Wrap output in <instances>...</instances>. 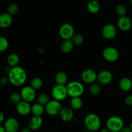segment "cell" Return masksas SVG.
<instances>
[{"label": "cell", "instance_id": "cell-1", "mask_svg": "<svg viewBox=\"0 0 132 132\" xmlns=\"http://www.w3.org/2000/svg\"><path fill=\"white\" fill-rule=\"evenodd\" d=\"M9 82L15 86H20L25 83L27 79V74L24 68L15 66L10 68L8 72Z\"/></svg>", "mask_w": 132, "mask_h": 132}, {"label": "cell", "instance_id": "cell-2", "mask_svg": "<svg viewBox=\"0 0 132 132\" xmlns=\"http://www.w3.org/2000/svg\"><path fill=\"white\" fill-rule=\"evenodd\" d=\"M84 123L89 131H97L101 126V121L99 116L92 113H89L85 117Z\"/></svg>", "mask_w": 132, "mask_h": 132}, {"label": "cell", "instance_id": "cell-3", "mask_svg": "<svg viewBox=\"0 0 132 132\" xmlns=\"http://www.w3.org/2000/svg\"><path fill=\"white\" fill-rule=\"evenodd\" d=\"M66 87H67L68 95L70 97L81 96L85 92L84 86L81 82L79 81H71L67 84Z\"/></svg>", "mask_w": 132, "mask_h": 132}, {"label": "cell", "instance_id": "cell-4", "mask_svg": "<svg viewBox=\"0 0 132 132\" xmlns=\"http://www.w3.org/2000/svg\"><path fill=\"white\" fill-rule=\"evenodd\" d=\"M125 126L123 119L119 116H112L107 119L106 127L110 132H120Z\"/></svg>", "mask_w": 132, "mask_h": 132}, {"label": "cell", "instance_id": "cell-5", "mask_svg": "<svg viewBox=\"0 0 132 132\" xmlns=\"http://www.w3.org/2000/svg\"><path fill=\"white\" fill-rule=\"evenodd\" d=\"M52 95L54 99L59 101L64 100L68 96L67 87L65 85H55L52 89Z\"/></svg>", "mask_w": 132, "mask_h": 132}, {"label": "cell", "instance_id": "cell-6", "mask_svg": "<svg viewBox=\"0 0 132 132\" xmlns=\"http://www.w3.org/2000/svg\"><path fill=\"white\" fill-rule=\"evenodd\" d=\"M62 105L60 101L55 99L50 100L45 105V111L50 116H55L59 114L62 109Z\"/></svg>", "mask_w": 132, "mask_h": 132}, {"label": "cell", "instance_id": "cell-7", "mask_svg": "<svg viewBox=\"0 0 132 132\" xmlns=\"http://www.w3.org/2000/svg\"><path fill=\"white\" fill-rule=\"evenodd\" d=\"M74 34V28L70 23H64L59 28V34L63 40L71 39Z\"/></svg>", "mask_w": 132, "mask_h": 132}, {"label": "cell", "instance_id": "cell-8", "mask_svg": "<svg viewBox=\"0 0 132 132\" xmlns=\"http://www.w3.org/2000/svg\"><path fill=\"white\" fill-rule=\"evenodd\" d=\"M103 57L106 61L113 63L118 60L119 58V52L116 48L108 46L103 50Z\"/></svg>", "mask_w": 132, "mask_h": 132}, {"label": "cell", "instance_id": "cell-9", "mask_svg": "<svg viewBox=\"0 0 132 132\" xmlns=\"http://www.w3.org/2000/svg\"><path fill=\"white\" fill-rule=\"evenodd\" d=\"M22 100L30 103L33 102L36 97V90L31 86H25L21 89L20 92Z\"/></svg>", "mask_w": 132, "mask_h": 132}, {"label": "cell", "instance_id": "cell-10", "mask_svg": "<svg viewBox=\"0 0 132 132\" xmlns=\"http://www.w3.org/2000/svg\"><path fill=\"white\" fill-rule=\"evenodd\" d=\"M82 81L87 84H92L97 80V73L95 70L90 68L84 70L81 75Z\"/></svg>", "mask_w": 132, "mask_h": 132}, {"label": "cell", "instance_id": "cell-11", "mask_svg": "<svg viewBox=\"0 0 132 132\" xmlns=\"http://www.w3.org/2000/svg\"><path fill=\"white\" fill-rule=\"evenodd\" d=\"M102 34L106 39L110 40L113 39L117 34V28L116 26L110 23L105 24L102 30Z\"/></svg>", "mask_w": 132, "mask_h": 132}, {"label": "cell", "instance_id": "cell-12", "mask_svg": "<svg viewBox=\"0 0 132 132\" xmlns=\"http://www.w3.org/2000/svg\"><path fill=\"white\" fill-rule=\"evenodd\" d=\"M3 127L6 132H17L19 130V123L14 117H9L4 122Z\"/></svg>", "mask_w": 132, "mask_h": 132}, {"label": "cell", "instance_id": "cell-13", "mask_svg": "<svg viewBox=\"0 0 132 132\" xmlns=\"http://www.w3.org/2000/svg\"><path fill=\"white\" fill-rule=\"evenodd\" d=\"M112 79H113L112 73L108 70H101L97 74V81L101 85H108L112 82Z\"/></svg>", "mask_w": 132, "mask_h": 132}, {"label": "cell", "instance_id": "cell-14", "mask_svg": "<svg viewBox=\"0 0 132 132\" xmlns=\"http://www.w3.org/2000/svg\"><path fill=\"white\" fill-rule=\"evenodd\" d=\"M31 108L32 106L30 103L24 101H21L16 104L17 112L21 116H27L29 115L31 112Z\"/></svg>", "mask_w": 132, "mask_h": 132}, {"label": "cell", "instance_id": "cell-15", "mask_svg": "<svg viewBox=\"0 0 132 132\" xmlns=\"http://www.w3.org/2000/svg\"><path fill=\"white\" fill-rule=\"evenodd\" d=\"M118 28L123 32L128 31L131 28L132 22L131 19L126 15L121 16L117 21Z\"/></svg>", "mask_w": 132, "mask_h": 132}, {"label": "cell", "instance_id": "cell-16", "mask_svg": "<svg viewBox=\"0 0 132 132\" xmlns=\"http://www.w3.org/2000/svg\"><path fill=\"white\" fill-rule=\"evenodd\" d=\"M43 120L41 116H34L28 122V127L31 130L37 131L42 126Z\"/></svg>", "mask_w": 132, "mask_h": 132}, {"label": "cell", "instance_id": "cell-17", "mask_svg": "<svg viewBox=\"0 0 132 132\" xmlns=\"http://www.w3.org/2000/svg\"><path fill=\"white\" fill-rule=\"evenodd\" d=\"M13 22L12 15L9 13H3L0 14V28H7L10 27Z\"/></svg>", "mask_w": 132, "mask_h": 132}, {"label": "cell", "instance_id": "cell-18", "mask_svg": "<svg viewBox=\"0 0 132 132\" xmlns=\"http://www.w3.org/2000/svg\"><path fill=\"white\" fill-rule=\"evenodd\" d=\"M61 119L64 122H70L72 121L73 118V112L72 108H68V107H63L62 108L61 110L60 111Z\"/></svg>", "mask_w": 132, "mask_h": 132}, {"label": "cell", "instance_id": "cell-19", "mask_svg": "<svg viewBox=\"0 0 132 132\" xmlns=\"http://www.w3.org/2000/svg\"><path fill=\"white\" fill-rule=\"evenodd\" d=\"M73 46L74 45L71 39L63 40V42L61 43L60 49L62 52L64 54H68L73 50Z\"/></svg>", "mask_w": 132, "mask_h": 132}, {"label": "cell", "instance_id": "cell-20", "mask_svg": "<svg viewBox=\"0 0 132 132\" xmlns=\"http://www.w3.org/2000/svg\"><path fill=\"white\" fill-rule=\"evenodd\" d=\"M119 88L121 90L128 92L132 88V81L128 77H123L119 81Z\"/></svg>", "mask_w": 132, "mask_h": 132}, {"label": "cell", "instance_id": "cell-21", "mask_svg": "<svg viewBox=\"0 0 132 132\" xmlns=\"http://www.w3.org/2000/svg\"><path fill=\"white\" fill-rule=\"evenodd\" d=\"M101 5L98 0H90L87 4V9L92 14H96L99 11Z\"/></svg>", "mask_w": 132, "mask_h": 132}, {"label": "cell", "instance_id": "cell-22", "mask_svg": "<svg viewBox=\"0 0 132 132\" xmlns=\"http://www.w3.org/2000/svg\"><path fill=\"white\" fill-rule=\"evenodd\" d=\"M19 62V57L15 53H12L8 55L6 58V63L9 67H14L15 66H18V63Z\"/></svg>", "mask_w": 132, "mask_h": 132}, {"label": "cell", "instance_id": "cell-23", "mask_svg": "<svg viewBox=\"0 0 132 132\" xmlns=\"http://www.w3.org/2000/svg\"><path fill=\"white\" fill-rule=\"evenodd\" d=\"M45 110V107L40 103H37L34 104L31 108V113L34 116H41Z\"/></svg>", "mask_w": 132, "mask_h": 132}, {"label": "cell", "instance_id": "cell-24", "mask_svg": "<svg viewBox=\"0 0 132 132\" xmlns=\"http://www.w3.org/2000/svg\"><path fill=\"white\" fill-rule=\"evenodd\" d=\"M55 80L57 85H65L67 84V81H68V76L65 72L61 71V72H57L56 73Z\"/></svg>", "mask_w": 132, "mask_h": 132}, {"label": "cell", "instance_id": "cell-25", "mask_svg": "<svg viewBox=\"0 0 132 132\" xmlns=\"http://www.w3.org/2000/svg\"><path fill=\"white\" fill-rule=\"evenodd\" d=\"M70 107L73 110H79L82 106V100L80 97H71L70 101Z\"/></svg>", "mask_w": 132, "mask_h": 132}, {"label": "cell", "instance_id": "cell-26", "mask_svg": "<svg viewBox=\"0 0 132 132\" xmlns=\"http://www.w3.org/2000/svg\"><path fill=\"white\" fill-rule=\"evenodd\" d=\"M30 86L35 90H39L43 86V80L40 77H34L30 82Z\"/></svg>", "mask_w": 132, "mask_h": 132}, {"label": "cell", "instance_id": "cell-27", "mask_svg": "<svg viewBox=\"0 0 132 132\" xmlns=\"http://www.w3.org/2000/svg\"><path fill=\"white\" fill-rule=\"evenodd\" d=\"M101 92V86L99 83L94 82L91 84V86L90 87V94L94 95H97Z\"/></svg>", "mask_w": 132, "mask_h": 132}, {"label": "cell", "instance_id": "cell-28", "mask_svg": "<svg viewBox=\"0 0 132 132\" xmlns=\"http://www.w3.org/2000/svg\"><path fill=\"white\" fill-rule=\"evenodd\" d=\"M71 40H72L74 45L80 46V45H81L83 43L84 37H82V35L79 34H74V35L72 37Z\"/></svg>", "mask_w": 132, "mask_h": 132}, {"label": "cell", "instance_id": "cell-29", "mask_svg": "<svg viewBox=\"0 0 132 132\" xmlns=\"http://www.w3.org/2000/svg\"><path fill=\"white\" fill-rule=\"evenodd\" d=\"M9 99L10 101H11V103H12L13 104H18L19 102H21L22 101V97L20 93L18 92H12L10 95L9 97Z\"/></svg>", "mask_w": 132, "mask_h": 132}, {"label": "cell", "instance_id": "cell-30", "mask_svg": "<svg viewBox=\"0 0 132 132\" xmlns=\"http://www.w3.org/2000/svg\"><path fill=\"white\" fill-rule=\"evenodd\" d=\"M9 43L7 39L3 36H0V52H5L8 49Z\"/></svg>", "mask_w": 132, "mask_h": 132}, {"label": "cell", "instance_id": "cell-31", "mask_svg": "<svg viewBox=\"0 0 132 132\" xmlns=\"http://www.w3.org/2000/svg\"><path fill=\"white\" fill-rule=\"evenodd\" d=\"M116 14L119 16H124V15H126V13H127V9H126V6L124 5L123 4H119L116 6Z\"/></svg>", "mask_w": 132, "mask_h": 132}, {"label": "cell", "instance_id": "cell-32", "mask_svg": "<svg viewBox=\"0 0 132 132\" xmlns=\"http://www.w3.org/2000/svg\"><path fill=\"white\" fill-rule=\"evenodd\" d=\"M19 11V6L16 3H11L9 5L7 9V12L11 15H14Z\"/></svg>", "mask_w": 132, "mask_h": 132}, {"label": "cell", "instance_id": "cell-33", "mask_svg": "<svg viewBox=\"0 0 132 132\" xmlns=\"http://www.w3.org/2000/svg\"><path fill=\"white\" fill-rule=\"evenodd\" d=\"M50 101L48 95L46 94H41L37 97V102L42 105L45 106Z\"/></svg>", "mask_w": 132, "mask_h": 132}, {"label": "cell", "instance_id": "cell-34", "mask_svg": "<svg viewBox=\"0 0 132 132\" xmlns=\"http://www.w3.org/2000/svg\"><path fill=\"white\" fill-rule=\"evenodd\" d=\"M125 103L126 105L131 106H132V95H129L125 98Z\"/></svg>", "mask_w": 132, "mask_h": 132}, {"label": "cell", "instance_id": "cell-35", "mask_svg": "<svg viewBox=\"0 0 132 132\" xmlns=\"http://www.w3.org/2000/svg\"><path fill=\"white\" fill-rule=\"evenodd\" d=\"M9 82V79L8 77H2L0 79V84L1 85H6Z\"/></svg>", "mask_w": 132, "mask_h": 132}, {"label": "cell", "instance_id": "cell-36", "mask_svg": "<svg viewBox=\"0 0 132 132\" xmlns=\"http://www.w3.org/2000/svg\"><path fill=\"white\" fill-rule=\"evenodd\" d=\"M120 132H132L130 127H127V126H124L122 128V130Z\"/></svg>", "mask_w": 132, "mask_h": 132}, {"label": "cell", "instance_id": "cell-37", "mask_svg": "<svg viewBox=\"0 0 132 132\" xmlns=\"http://www.w3.org/2000/svg\"><path fill=\"white\" fill-rule=\"evenodd\" d=\"M5 116L4 113L3 112H1V111H0V122H3L4 120H5Z\"/></svg>", "mask_w": 132, "mask_h": 132}, {"label": "cell", "instance_id": "cell-38", "mask_svg": "<svg viewBox=\"0 0 132 132\" xmlns=\"http://www.w3.org/2000/svg\"><path fill=\"white\" fill-rule=\"evenodd\" d=\"M20 132H31V130L30 128H23Z\"/></svg>", "mask_w": 132, "mask_h": 132}, {"label": "cell", "instance_id": "cell-39", "mask_svg": "<svg viewBox=\"0 0 132 132\" xmlns=\"http://www.w3.org/2000/svg\"><path fill=\"white\" fill-rule=\"evenodd\" d=\"M99 132H110V130L106 127V128H102Z\"/></svg>", "mask_w": 132, "mask_h": 132}, {"label": "cell", "instance_id": "cell-40", "mask_svg": "<svg viewBox=\"0 0 132 132\" xmlns=\"http://www.w3.org/2000/svg\"><path fill=\"white\" fill-rule=\"evenodd\" d=\"M0 132H6L3 126H1V125H0Z\"/></svg>", "mask_w": 132, "mask_h": 132}, {"label": "cell", "instance_id": "cell-41", "mask_svg": "<svg viewBox=\"0 0 132 132\" xmlns=\"http://www.w3.org/2000/svg\"><path fill=\"white\" fill-rule=\"evenodd\" d=\"M130 128H131V131H132V122H131V124H130Z\"/></svg>", "mask_w": 132, "mask_h": 132}, {"label": "cell", "instance_id": "cell-42", "mask_svg": "<svg viewBox=\"0 0 132 132\" xmlns=\"http://www.w3.org/2000/svg\"><path fill=\"white\" fill-rule=\"evenodd\" d=\"M130 3H131V5H132V0H130Z\"/></svg>", "mask_w": 132, "mask_h": 132}, {"label": "cell", "instance_id": "cell-43", "mask_svg": "<svg viewBox=\"0 0 132 132\" xmlns=\"http://www.w3.org/2000/svg\"><path fill=\"white\" fill-rule=\"evenodd\" d=\"M90 132H97V131H90Z\"/></svg>", "mask_w": 132, "mask_h": 132}, {"label": "cell", "instance_id": "cell-44", "mask_svg": "<svg viewBox=\"0 0 132 132\" xmlns=\"http://www.w3.org/2000/svg\"><path fill=\"white\" fill-rule=\"evenodd\" d=\"M34 132H39V131H35Z\"/></svg>", "mask_w": 132, "mask_h": 132}, {"label": "cell", "instance_id": "cell-45", "mask_svg": "<svg viewBox=\"0 0 132 132\" xmlns=\"http://www.w3.org/2000/svg\"><path fill=\"white\" fill-rule=\"evenodd\" d=\"M49 132H54V131H49Z\"/></svg>", "mask_w": 132, "mask_h": 132}, {"label": "cell", "instance_id": "cell-46", "mask_svg": "<svg viewBox=\"0 0 132 132\" xmlns=\"http://www.w3.org/2000/svg\"><path fill=\"white\" fill-rule=\"evenodd\" d=\"M0 85H1V84H0Z\"/></svg>", "mask_w": 132, "mask_h": 132}]
</instances>
